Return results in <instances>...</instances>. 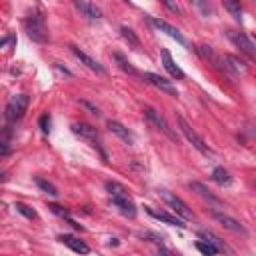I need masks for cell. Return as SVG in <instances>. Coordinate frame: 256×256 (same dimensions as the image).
<instances>
[{
  "label": "cell",
  "mask_w": 256,
  "mask_h": 256,
  "mask_svg": "<svg viewBox=\"0 0 256 256\" xmlns=\"http://www.w3.org/2000/svg\"><path fill=\"white\" fill-rule=\"evenodd\" d=\"M148 22L154 26V28H158L160 32H164V34H168L170 38H174L178 44H182V46H186L188 42H186V38L180 34V30L178 28H174V26H170L168 22H164V20H160V18H156V16H148Z\"/></svg>",
  "instance_id": "52a82bcc"
},
{
  "label": "cell",
  "mask_w": 256,
  "mask_h": 256,
  "mask_svg": "<svg viewBox=\"0 0 256 256\" xmlns=\"http://www.w3.org/2000/svg\"><path fill=\"white\" fill-rule=\"evenodd\" d=\"M106 190H108V194H110L112 204L118 208L120 214L128 216V218L136 216V206L130 200V196H128V190L122 184H118V182H114V180H108L106 182Z\"/></svg>",
  "instance_id": "6da1fadb"
},
{
  "label": "cell",
  "mask_w": 256,
  "mask_h": 256,
  "mask_svg": "<svg viewBox=\"0 0 256 256\" xmlns=\"http://www.w3.org/2000/svg\"><path fill=\"white\" fill-rule=\"evenodd\" d=\"M214 216V220L220 224V226H224V228H228V230H232V232H236V234H246V228L236 220V218H232V216H228V214H224V212H214L212 214Z\"/></svg>",
  "instance_id": "8fae6325"
},
{
  "label": "cell",
  "mask_w": 256,
  "mask_h": 256,
  "mask_svg": "<svg viewBox=\"0 0 256 256\" xmlns=\"http://www.w3.org/2000/svg\"><path fill=\"white\" fill-rule=\"evenodd\" d=\"M212 180L216 182L218 186H230L232 184V176L224 168H214L212 170Z\"/></svg>",
  "instance_id": "d6986e66"
},
{
  "label": "cell",
  "mask_w": 256,
  "mask_h": 256,
  "mask_svg": "<svg viewBox=\"0 0 256 256\" xmlns=\"http://www.w3.org/2000/svg\"><path fill=\"white\" fill-rule=\"evenodd\" d=\"M228 36H230V40L234 42L236 48H240L244 54H248L250 58H256V48H254L252 40L248 38L246 34H242V32H228Z\"/></svg>",
  "instance_id": "30bf717a"
},
{
  "label": "cell",
  "mask_w": 256,
  "mask_h": 256,
  "mask_svg": "<svg viewBox=\"0 0 256 256\" xmlns=\"http://www.w3.org/2000/svg\"><path fill=\"white\" fill-rule=\"evenodd\" d=\"M72 132H74L76 136L88 140V142H92V146H96V148H100V144H98V130L94 126H90V124H84V122H76V124H72Z\"/></svg>",
  "instance_id": "ba28073f"
},
{
  "label": "cell",
  "mask_w": 256,
  "mask_h": 256,
  "mask_svg": "<svg viewBox=\"0 0 256 256\" xmlns=\"http://www.w3.org/2000/svg\"><path fill=\"white\" fill-rule=\"evenodd\" d=\"M16 210L20 212V214H24L26 218H36V212L30 208V206H26V204H22V202H16Z\"/></svg>",
  "instance_id": "83f0119b"
},
{
  "label": "cell",
  "mask_w": 256,
  "mask_h": 256,
  "mask_svg": "<svg viewBox=\"0 0 256 256\" xmlns=\"http://www.w3.org/2000/svg\"><path fill=\"white\" fill-rule=\"evenodd\" d=\"M34 182H36V186H38L42 192H46V194H50V196H58L56 186L50 184L48 180H44V178H40V176H36V178H34Z\"/></svg>",
  "instance_id": "603a6c76"
},
{
  "label": "cell",
  "mask_w": 256,
  "mask_h": 256,
  "mask_svg": "<svg viewBox=\"0 0 256 256\" xmlns=\"http://www.w3.org/2000/svg\"><path fill=\"white\" fill-rule=\"evenodd\" d=\"M80 104H82V106H84V108H86V110H90V112H92V114H96V116H98V114H100V112H98V108H96V106H94V104H90V102H86V100H82V102H80Z\"/></svg>",
  "instance_id": "4dcf8cb0"
},
{
  "label": "cell",
  "mask_w": 256,
  "mask_h": 256,
  "mask_svg": "<svg viewBox=\"0 0 256 256\" xmlns=\"http://www.w3.org/2000/svg\"><path fill=\"white\" fill-rule=\"evenodd\" d=\"M160 56H162V66L168 70V74L172 76V78H178V80H182L186 74H184V70H182L174 60H172V56H170V50H166V48H162V52H160Z\"/></svg>",
  "instance_id": "7c38bea8"
},
{
  "label": "cell",
  "mask_w": 256,
  "mask_h": 256,
  "mask_svg": "<svg viewBox=\"0 0 256 256\" xmlns=\"http://www.w3.org/2000/svg\"><path fill=\"white\" fill-rule=\"evenodd\" d=\"M114 60H116V62H118V66H120V68H122L124 72H128V74H130V76H138L136 68H134V66H132L130 62H128V60H126V58L122 56L120 52H116V54H114Z\"/></svg>",
  "instance_id": "cb8c5ba5"
},
{
  "label": "cell",
  "mask_w": 256,
  "mask_h": 256,
  "mask_svg": "<svg viewBox=\"0 0 256 256\" xmlns=\"http://www.w3.org/2000/svg\"><path fill=\"white\" fill-rule=\"evenodd\" d=\"M160 198L168 204V208H172L178 216L184 218V220H192V218H194V214H192V210L188 208V204H186L182 198H178L176 194H172V192H168V190H162V192H160Z\"/></svg>",
  "instance_id": "8992f818"
},
{
  "label": "cell",
  "mask_w": 256,
  "mask_h": 256,
  "mask_svg": "<svg viewBox=\"0 0 256 256\" xmlns=\"http://www.w3.org/2000/svg\"><path fill=\"white\" fill-rule=\"evenodd\" d=\"M138 236L142 240H148V242H154V244H162V236L156 234V232H148V230H144V232H138Z\"/></svg>",
  "instance_id": "4316f807"
},
{
  "label": "cell",
  "mask_w": 256,
  "mask_h": 256,
  "mask_svg": "<svg viewBox=\"0 0 256 256\" xmlns=\"http://www.w3.org/2000/svg\"><path fill=\"white\" fill-rule=\"evenodd\" d=\"M62 244H66L70 250H74V252H80V254H86V252H90V248L82 242V240H78V238H74V236H70V234H62L60 238H58Z\"/></svg>",
  "instance_id": "e0dca14e"
},
{
  "label": "cell",
  "mask_w": 256,
  "mask_h": 256,
  "mask_svg": "<svg viewBox=\"0 0 256 256\" xmlns=\"http://www.w3.org/2000/svg\"><path fill=\"white\" fill-rule=\"evenodd\" d=\"M224 6L226 10L236 18V20H242V6H240V0H224Z\"/></svg>",
  "instance_id": "7402d4cb"
},
{
  "label": "cell",
  "mask_w": 256,
  "mask_h": 256,
  "mask_svg": "<svg viewBox=\"0 0 256 256\" xmlns=\"http://www.w3.org/2000/svg\"><path fill=\"white\" fill-rule=\"evenodd\" d=\"M196 248L202 252V254H218V252H220V248L214 246V244H210V242H206V240H198V242H196Z\"/></svg>",
  "instance_id": "484cf974"
},
{
  "label": "cell",
  "mask_w": 256,
  "mask_h": 256,
  "mask_svg": "<svg viewBox=\"0 0 256 256\" xmlns=\"http://www.w3.org/2000/svg\"><path fill=\"white\" fill-rule=\"evenodd\" d=\"M40 128H42V132H44V134L50 130V116H48V114H44V116L40 118Z\"/></svg>",
  "instance_id": "f546056e"
},
{
  "label": "cell",
  "mask_w": 256,
  "mask_h": 256,
  "mask_svg": "<svg viewBox=\"0 0 256 256\" xmlns=\"http://www.w3.org/2000/svg\"><path fill=\"white\" fill-rule=\"evenodd\" d=\"M176 122H178V126H180V132L186 136V140L194 146V148H196L198 152H202L204 156H210V154H212V150L206 146V142L202 140V136H198L196 130H194V128H192L184 118H182V116H176Z\"/></svg>",
  "instance_id": "3957f363"
},
{
  "label": "cell",
  "mask_w": 256,
  "mask_h": 256,
  "mask_svg": "<svg viewBox=\"0 0 256 256\" xmlns=\"http://www.w3.org/2000/svg\"><path fill=\"white\" fill-rule=\"evenodd\" d=\"M24 28L28 32V36L38 42V44H44L48 40V32H46V24H44V16L40 12H30L26 18H24Z\"/></svg>",
  "instance_id": "7a4b0ae2"
},
{
  "label": "cell",
  "mask_w": 256,
  "mask_h": 256,
  "mask_svg": "<svg viewBox=\"0 0 256 256\" xmlns=\"http://www.w3.org/2000/svg\"><path fill=\"white\" fill-rule=\"evenodd\" d=\"M50 208H52V212H54V214H58V216H62V218H68V212H66V210H62L60 206H56V204H52Z\"/></svg>",
  "instance_id": "1f68e13d"
},
{
  "label": "cell",
  "mask_w": 256,
  "mask_h": 256,
  "mask_svg": "<svg viewBox=\"0 0 256 256\" xmlns=\"http://www.w3.org/2000/svg\"><path fill=\"white\" fill-rule=\"evenodd\" d=\"M190 188H192L194 192H198V194L202 196V198L210 200L212 204H220V200H218V198H216V196H214V194H212V192H210V190H208L204 184H200V182H190Z\"/></svg>",
  "instance_id": "ffe728a7"
},
{
  "label": "cell",
  "mask_w": 256,
  "mask_h": 256,
  "mask_svg": "<svg viewBox=\"0 0 256 256\" xmlns=\"http://www.w3.org/2000/svg\"><path fill=\"white\" fill-rule=\"evenodd\" d=\"M108 128H110L112 134H116V136H118L120 140H124L126 144H134V134L128 130L124 124H120V122H116V120H110V122H108Z\"/></svg>",
  "instance_id": "9a60e30c"
},
{
  "label": "cell",
  "mask_w": 256,
  "mask_h": 256,
  "mask_svg": "<svg viewBox=\"0 0 256 256\" xmlns=\"http://www.w3.org/2000/svg\"><path fill=\"white\" fill-rule=\"evenodd\" d=\"M26 108H28V96L26 94H14L6 104V120L8 122L20 120L26 112Z\"/></svg>",
  "instance_id": "5b68a950"
},
{
  "label": "cell",
  "mask_w": 256,
  "mask_h": 256,
  "mask_svg": "<svg viewBox=\"0 0 256 256\" xmlns=\"http://www.w3.org/2000/svg\"><path fill=\"white\" fill-rule=\"evenodd\" d=\"M198 236H200L202 240H206V242H210V244L218 246V248H220V252H224V250H226V246H224L222 238H218V236H216V234H212L210 230H200V232H198Z\"/></svg>",
  "instance_id": "44dd1931"
},
{
  "label": "cell",
  "mask_w": 256,
  "mask_h": 256,
  "mask_svg": "<svg viewBox=\"0 0 256 256\" xmlns=\"http://www.w3.org/2000/svg\"><path fill=\"white\" fill-rule=\"evenodd\" d=\"M70 50H72V54H74V56L86 66V68H90V70H92V72H98V74H104V68L94 60V58H90L88 56V54L86 52H82L78 46H74V44H70Z\"/></svg>",
  "instance_id": "5bb4252c"
},
{
  "label": "cell",
  "mask_w": 256,
  "mask_h": 256,
  "mask_svg": "<svg viewBox=\"0 0 256 256\" xmlns=\"http://www.w3.org/2000/svg\"><path fill=\"white\" fill-rule=\"evenodd\" d=\"M120 32H122V36H124V38H126L128 42H130L134 48H138V46H140V40H138V36L134 34V30H132V28L122 26V28H120Z\"/></svg>",
  "instance_id": "d4e9b609"
},
{
  "label": "cell",
  "mask_w": 256,
  "mask_h": 256,
  "mask_svg": "<svg viewBox=\"0 0 256 256\" xmlns=\"http://www.w3.org/2000/svg\"><path fill=\"white\" fill-rule=\"evenodd\" d=\"M188 2L198 10V14H202L204 18L214 16V6L210 4V0H188Z\"/></svg>",
  "instance_id": "ac0fdd59"
},
{
  "label": "cell",
  "mask_w": 256,
  "mask_h": 256,
  "mask_svg": "<svg viewBox=\"0 0 256 256\" xmlns=\"http://www.w3.org/2000/svg\"><path fill=\"white\" fill-rule=\"evenodd\" d=\"M144 210L148 212L152 218H156V220H160V222H164V224H170V226H178V228H184L186 224L180 220L178 216H172V214H168V212H162V210H154L152 206H144Z\"/></svg>",
  "instance_id": "4fadbf2b"
},
{
  "label": "cell",
  "mask_w": 256,
  "mask_h": 256,
  "mask_svg": "<svg viewBox=\"0 0 256 256\" xmlns=\"http://www.w3.org/2000/svg\"><path fill=\"white\" fill-rule=\"evenodd\" d=\"M74 2V6L84 14V16H88V18H92V20H96V18H100L102 16V12H100V8L98 6H94V4H90V2H86V0H72Z\"/></svg>",
  "instance_id": "2e32d148"
},
{
  "label": "cell",
  "mask_w": 256,
  "mask_h": 256,
  "mask_svg": "<svg viewBox=\"0 0 256 256\" xmlns=\"http://www.w3.org/2000/svg\"><path fill=\"white\" fill-rule=\"evenodd\" d=\"M142 78H144L146 82H150L152 86L160 88L162 92H166V94H170V96H178V90L172 86V82L166 80V78H162V76H158V74H154V72H144Z\"/></svg>",
  "instance_id": "9c48e42d"
},
{
  "label": "cell",
  "mask_w": 256,
  "mask_h": 256,
  "mask_svg": "<svg viewBox=\"0 0 256 256\" xmlns=\"http://www.w3.org/2000/svg\"><path fill=\"white\" fill-rule=\"evenodd\" d=\"M142 112H144L146 120H148V122L156 128V130H160L162 134H166L172 142H176V144H178V134H176V132L172 130V128L168 126V122L160 116V112H158V110H154L152 106H144V108H142Z\"/></svg>",
  "instance_id": "277c9868"
},
{
  "label": "cell",
  "mask_w": 256,
  "mask_h": 256,
  "mask_svg": "<svg viewBox=\"0 0 256 256\" xmlns=\"http://www.w3.org/2000/svg\"><path fill=\"white\" fill-rule=\"evenodd\" d=\"M162 4L166 6L168 10H172L174 14H182V10H180V6L176 4V2H172V0H162Z\"/></svg>",
  "instance_id": "f1b7e54d"
}]
</instances>
